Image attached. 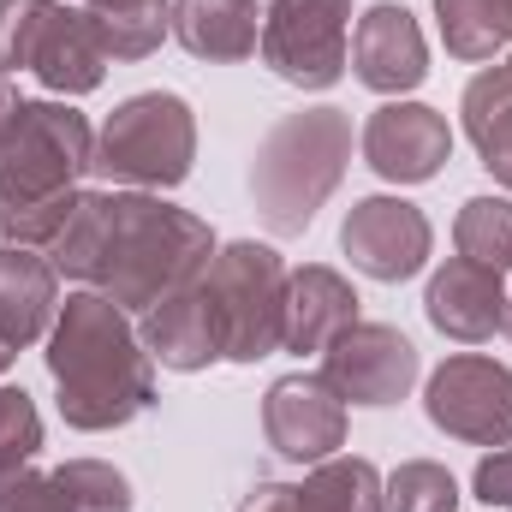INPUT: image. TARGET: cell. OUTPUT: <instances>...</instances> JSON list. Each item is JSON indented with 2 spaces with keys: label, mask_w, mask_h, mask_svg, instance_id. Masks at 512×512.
I'll return each instance as SVG.
<instances>
[{
  "label": "cell",
  "mask_w": 512,
  "mask_h": 512,
  "mask_svg": "<svg viewBox=\"0 0 512 512\" xmlns=\"http://www.w3.org/2000/svg\"><path fill=\"white\" fill-rule=\"evenodd\" d=\"M42 453V411L24 387H0V477Z\"/></svg>",
  "instance_id": "obj_27"
},
{
  "label": "cell",
  "mask_w": 512,
  "mask_h": 512,
  "mask_svg": "<svg viewBox=\"0 0 512 512\" xmlns=\"http://www.w3.org/2000/svg\"><path fill=\"white\" fill-rule=\"evenodd\" d=\"M54 477H60V489H66L72 512H131L126 471H114L108 459H66Z\"/></svg>",
  "instance_id": "obj_26"
},
{
  "label": "cell",
  "mask_w": 512,
  "mask_h": 512,
  "mask_svg": "<svg viewBox=\"0 0 512 512\" xmlns=\"http://www.w3.org/2000/svg\"><path fill=\"white\" fill-rule=\"evenodd\" d=\"M48 376L66 429L102 435L155 405V358L143 352L131 310L102 292H72L48 328Z\"/></svg>",
  "instance_id": "obj_2"
},
{
  "label": "cell",
  "mask_w": 512,
  "mask_h": 512,
  "mask_svg": "<svg viewBox=\"0 0 512 512\" xmlns=\"http://www.w3.org/2000/svg\"><path fill=\"white\" fill-rule=\"evenodd\" d=\"M203 292L221 316V358L256 364L280 346V316H286V262L274 245L233 239L209 256Z\"/></svg>",
  "instance_id": "obj_7"
},
{
  "label": "cell",
  "mask_w": 512,
  "mask_h": 512,
  "mask_svg": "<svg viewBox=\"0 0 512 512\" xmlns=\"http://www.w3.org/2000/svg\"><path fill=\"white\" fill-rule=\"evenodd\" d=\"M173 42L197 60H251L262 12L256 0H173Z\"/></svg>",
  "instance_id": "obj_20"
},
{
  "label": "cell",
  "mask_w": 512,
  "mask_h": 512,
  "mask_svg": "<svg viewBox=\"0 0 512 512\" xmlns=\"http://www.w3.org/2000/svg\"><path fill=\"white\" fill-rule=\"evenodd\" d=\"M18 108H24V96H18V84H12V72H0V137L12 131V120H18Z\"/></svg>",
  "instance_id": "obj_30"
},
{
  "label": "cell",
  "mask_w": 512,
  "mask_h": 512,
  "mask_svg": "<svg viewBox=\"0 0 512 512\" xmlns=\"http://www.w3.org/2000/svg\"><path fill=\"white\" fill-rule=\"evenodd\" d=\"M435 24L453 60L495 66V54L512 42V0H435Z\"/></svg>",
  "instance_id": "obj_22"
},
{
  "label": "cell",
  "mask_w": 512,
  "mask_h": 512,
  "mask_svg": "<svg viewBox=\"0 0 512 512\" xmlns=\"http://www.w3.org/2000/svg\"><path fill=\"white\" fill-rule=\"evenodd\" d=\"M423 411H429L435 429H447L465 447H507L512 441V370L495 364V358L459 352V358H447L429 376Z\"/></svg>",
  "instance_id": "obj_9"
},
{
  "label": "cell",
  "mask_w": 512,
  "mask_h": 512,
  "mask_svg": "<svg viewBox=\"0 0 512 512\" xmlns=\"http://www.w3.org/2000/svg\"><path fill=\"white\" fill-rule=\"evenodd\" d=\"M96 161V131L66 102H24L0 137V215H24L60 197H78V179Z\"/></svg>",
  "instance_id": "obj_4"
},
{
  "label": "cell",
  "mask_w": 512,
  "mask_h": 512,
  "mask_svg": "<svg viewBox=\"0 0 512 512\" xmlns=\"http://www.w3.org/2000/svg\"><path fill=\"white\" fill-rule=\"evenodd\" d=\"M191 161H197V114H191V102L173 96V90H143V96H126L102 120L90 173H102L108 185L173 191V185L191 179Z\"/></svg>",
  "instance_id": "obj_5"
},
{
  "label": "cell",
  "mask_w": 512,
  "mask_h": 512,
  "mask_svg": "<svg viewBox=\"0 0 512 512\" xmlns=\"http://www.w3.org/2000/svg\"><path fill=\"white\" fill-rule=\"evenodd\" d=\"M256 48L280 84L328 90L352 60V0H268Z\"/></svg>",
  "instance_id": "obj_8"
},
{
  "label": "cell",
  "mask_w": 512,
  "mask_h": 512,
  "mask_svg": "<svg viewBox=\"0 0 512 512\" xmlns=\"http://www.w3.org/2000/svg\"><path fill=\"white\" fill-rule=\"evenodd\" d=\"M429 245H435L429 215L417 203H405V197H364L340 221V251L352 256L358 274H370L382 286H399V280L423 274Z\"/></svg>",
  "instance_id": "obj_11"
},
{
  "label": "cell",
  "mask_w": 512,
  "mask_h": 512,
  "mask_svg": "<svg viewBox=\"0 0 512 512\" xmlns=\"http://www.w3.org/2000/svg\"><path fill=\"white\" fill-rule=\"evenodd\" d=\"M453 239H459V256H471V262L507 274L512 268V203L507 197H471V203L459 209Z\"/></svg>",
  "instance_id": "obj_24"
},
{
  "label": "cell",
  "mask_w": 512,
  "mask_h": 512,
  "mask_svg": "<svg viewBox=\"0 0 512 512\" xmlns=\"http://www.w3.org/2000/svg\"><path fill=\"white\" fill-rule=\"evenodd\" d=\"M447 155H453L447 114H435L423 102H382L364 120V161L387 185H423L447 167Z\"/></svg>",
  "instance_id": "obj_13"
},
{
  "label": "cell",
  "mask_w": 512,
  "mask_h": 512,
  "mask_svg": "<svg viewBox=\"0 0 512 512\" xmlns=\"http://www.w3.org/2000/svg\"><path fill=\"white\" fill-rule=\"evenodd\" d=\"M471 489H477V501H483V507H507L512 512V441H507V447H495V453L477 465Z\"/></svg>",
  "instance_id": "obj_29"
},
{
  "label": "cell",
  "mask_w": 512,
  "mask_h": 512,
  "mask_svg": "<svg viewBox=\"0 0 512 512\" xmlns=\"http://www.w3.org/2000/svg\"><path fill=\"white\" fill-rule=\"evenodd\" d=\"M417 346L387 322H352L322 352V382L346 405H399L417 387Z\"/></svg>",
  "instance_id": "obj_10"
},
{
  "label": "cell",
  "mask_w": 512,
  "mask_h": 512,
  "mask_svg": "<svg viewBox=\"0 0 512 512\" xmlns=\"http://www.w3.org/2000/svg\"><path fill=\"white\" fill-rule=\"evenodd\" d=\"M54 316H60V274H54V262L24 251V245H0V340L12 352H24V346L48 340Z\"/></svg>",
  "instance_id": "obj_19"
},
{
  "label": "cell",
  "mask_w": 512,
  "mask_h": 512,
  "mask_svg": "<svg viewBox=\"0 0 512 512\" xmlns=\"http://www.w3.org/2000/svg\"><path fill=\"white\" fill-rule=\"evenodd\" d=\"M358 322V292L340 268H298L286 274V316H280V346L286 352H328L346 328Z\"/></svg>",
  "instance_id": "obj_17"
},
{
  "label": "cell",
  "mask_w": 512,
  "mask_h": 512,
  "mask_svg": "<svg viewBox=\"0 0 512 512\" xmlns=\"http://www.w3.org/2000/svg\"><path fill=\"white\" fill-rule=\"evenodd\" d=\"M352 66H358V84L376 90V96H405L429 78V48H423V30L405 6H370L352 30Z\"/></svg>",
  "instance_id": "obj_15"
},
{
  "label": "cell",
  "mask_w": 512,
  "mask_h": 512,
  "mask_svg": "<svg viewBox=\"0 0 512 512\" xmlns=\"http://www.w3.org/2000/svg\"><path fill=\"white\" fill-rule=\"evenodd\" d=\"M382 512H459V483L435 459H405L382 483Z\"/></svg>",
  "instance_id": "obj_25"
},
{
  "label": "cell",
  "mask_w": 512,
  "mask_h": 512,
  "mask_svg": "<svg viewBox=\"0 0 512 512\" xmlns=\"http://www.w3.org/2000/svg\"><path fill=\"white\" fill-rule=\"evenodd\" d=\"M501 334L512 340V298H507V310H501Z\"/></svg>",
  "instance_id": "obj_32"
},
{
  "label": "cell",
  "mask_w": 512,
  "mask_h": 512,
  "mask_svg": "<svg viewBox=\"0 0 512 512\" xmlns=\"http://www.w3.org/2000/svg\"><path fill=\"white\" fill-rule=\"evenodd\" d=\"M137 340L161 370H179V376L209 370L221 358V316H215L203 280H191V286L167 292L161 304H149L143 322H137Z\"/></svg>",
  "instance_id": "obj_14"
},
{
  "label": "cell",
  "mask_w": 512,
  "mask_h": 512,
  "mask_svg": "<svg viewBox=\"0 0 512 512\" xmlns=\"http://www.w3.org/2000/svg\"><path fill=\"white\" fill-rule=\"evenodd\" d=\"M239 512H382V471L370 459H322L304 483H256Z\"/></svg>",
  "instance_id": "obj_16"
},
{
  "label": "cell",
  "mask_w": 512,
  "mask_h": 512,
  "mask_svg": "<svg viewBox=\"0 0 512 512\" xmlns=\"http://www.w3.org/2000/svg\"><path fill=\"white\" fill-rule=\"evenodd\" d=\"M0 72H36L54 96H90L108 72V48L84 6L0 0Z\"/></svg>",
  "instance_id": "obj_6"
},
{
  "label": "cell",
  "mask_w": 512,
  "mask_h": 512,
  "mask_svg": "<svg viewBox=\"0 0 512 512\" xmlns=\"http://www.w3.org/2000/svg\"><path fill=\"white\" fill-rule=\"evenodd\" d=\"M423 310H429V322H435L447 340L477 346V340H489V334L501 328L507 286H501V274H495V268H483V262H471V256H453L447 268H435V274H429Z\"/></svg>",
  "instance_id": "obj_18"
},
{
  "label": "cell",
  "mask_w": 512,
  "mask_h": 512,
  "mask_svg": "<svg viewBox=\"0 0 512 512\" xmlns=\"http://www.w3.org/2000/svg\"><path fill=\"white\" fill-rule=\"evenodd\" d=\"M108 60H149L173 30V0H84Z\"/></svg>",
  "instance_id": "obj_23"
},
{
  "label": "cell",
  "mask_w": 512,
  "mask_h": 512,
  "mask_svg": "<svg viewBox=\"0 0 512 512\" xmlns=\"http://www.w3.org/2000/svg\"><path fill=\"white\" fill-rule=\"evenodd\" d=\"M507 48H512V42H507Z\"/></svg>",
  "instance_id": "obj_33"
},
{
  "label": "cell",
  "mask_w": 512,
  "mask_h": 512,
  "mask_svg": "<svg viewBox=\"0 0 512 512\" xmlns=\"http://www.w3.org/2000/svg\"><path fill=\"white\" fill-rule=\"evenodd\" d=\"M352 167V114L346 108H298L280 114L251 155V203L274 239H298L316 209L340 191Z\"/></svg>",
  "instance_id": "obj_3"
},
{
  "label": "cell",
  "mask_w": 512,
  "mask_h": 512,
  "mask_svg": "<svg viewBox=\"0 0 512 512\" xmlns=\"http://www.w3.org/2000/svg\"><path fill=\"white\" fill-rule=\"evenodd\" d=\"M12 358H18V352H12V346H6V340H0V376H6V370H12Z\"/></svg>",
  "instance_id": "obj_31"
},
{
  "label": "cell",
  "mask_w": 512,
  "mask_h": 512,
  "mask_svg": "<svg viewBox=\"0 0 512 512\" xmlns=\"http://www.w3.org/2000/svg\"><path fill=\"white\" fill-rule=\"evenodd\" d=\"M465 137L477 143L483 167L512 191V60L507 66H483L471 84H465Z\"/></svg>",
  "instance_id": "obj_21"
},
{
  "label": "cell",
  "mask_w": 512,
  "mask_h": 512,
  "mask_svg": "<svg viewBox=\"0 0 512 512\" xmlns=\"http://www.w3.org/2000/svg\"><path fill=\"white\" fill-rule=\"evenodd\" d=\"M0 512H72L54 471H6L0 477Z\"/></svg>",
  "instance_id": "obj_28"
},
{
  "label": "cell",
  "mask_w": 512,
  "mask_h": 512,
  "mask_svg": "<svg viewBox=\"0 0 512 512\" xmlns=\"http://www.w3.org/2000/svg\"><path fill=\"white\" fill-rule=\"evenodd\" d=\"M209 256H215L209 221L149 191H78L66 233L48 245L54 274L84 280L90 292L137 316L167 292L203 280Z\"/></svg>",
  "instance_id": "obj_1"
},
{
  "label": "cell",
  "mask_w": 512,
  "mask_h": 512,
  "mask_svg": "<svg viewBox=\"0 0 512 512\" xmlns=\"http://www.w3.org/2000/svg\"><path fill=\"white\" fill-rule=\"evenodd\" d=\"M262 435L292 465H322L346 447V399L322 376H280L262 393Z\"/></svg>",
  "instance_id": "obj_12"
}]
</instances>
